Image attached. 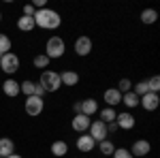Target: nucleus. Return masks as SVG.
Listing matches in <instances>:
<instances>
[{
    "instance_id": "1",
    "label": "nucleus",
    "mask_w": 160,
    "mask_h": 158,
    "mask_svg": "<svg viewBox=\"0 0 160 158\" xmlns=\"http://www.w3.org/2000/svg\"><path fill=\"white\" fill-rule=\"evenodd\" d=\"M62 24V17L58 11H53V9H38L34 13V26L37 28H43V30H56V28H60Z\"/></svg>"
},
{
    "instance_id": "2",
    "label": "nucleus",
    "mask_w": 160,
    "mask_h": 158,
    "mask_svg": "<svg viewBox=\"0 0 160 158\" xmlns=\"http://www.w3.org/2000/svg\"><path fill=\"white\" fill-rule=\"evenodd\" d=\"M64 51H66V43L62 41V37H56V34H53V37L47 38V43H45V56H47L49 60L62 58Z\"/></svg>"
},
{
    "instance_id": "3",
    "label": "nucleus",
    "mask_w": 160,
    "mask_h": 158,
    "mask_svg": "<svg viewBox=\"0 0 160 158\" xmlns=\"http://www.w3.org/2000/svg\"><path fill=\"white\" fill-rule=\"evenodd\" d=\"M38 85L45 90V94L47 92H58L60 90V73H56V71H43L41 73V79H38Z\"/></svg>"
},
{
    "instance_id": "4",
    "label": "nucleus",
    "mask_w": 160,
    "mask_h": 158,
    "mask_svg": "<svg viewBox=\"0 0 160 158\" xmlns=\"http://www.w3.org/2000/svg\"><path fill=\"white\" fill-rule=\"evenodd\" d=\"M0 69H2V73H7V75H15L19 71V58H17L13 51L4 54V56L0 58Z\"/></svg>"
},
{
    "instance_id": "5",
    "label": "nucleus",
    "mask_w": 160,
    "mask_h": 158,
    "mask_svg": "<svg viewBox=\"0 0 160 158\" xmlns=\"http://www.w3.org/2000/svg\"><path fill=\"white\" fill-rule=\"evenodd\" d=\"M24 109L28 115H32V118H37L43 113L45 109V98H38V96H26V103H24Z\"/></svg>"
},
{
    "instance_id": "6",
    "label": "nucleus",
    "mask_w": 160,
    "mask_h": 158,
    "mask_svg": "<svg viewBox=\"0 0 160 158\" xmlns=\"http://www.w3.org/2000/svg\"><path fill=\"white\" fill-rule=\"evenodd\" d=\"M88 130H90V137H92V139H94V141H102V139H107V124H105V122H100V120H96V122H92V124H90V128H88Z\"/></svg>"
},
{
    "instance_id": "7",
    "label": "nucleus",
    "mask_w": 160,
    "mask_h": 158,
    "mask_svg": "<svg viewBox=\"0 0 160 158\" xmlns=\"http://www.w3.org/2000/svg\"><path fill=\"white\" fill-rule=\"evenodd\" d=\"M90 124H92V120H90L88 115H83V113H75V118L71 120V128H73L75 133L83 135V133H88Z\"/></svg>"
},
{
    "instance_id": "8",
    "label": "nucleus",
    "mask_w": 160,
    "mask_h": 158,
    "mask_svg": "<svg viewBox=\"0 0 160 158\" xmlns=\"http://www.w3.org/2000/svg\"><path fill=\"white\" fill-rule=\"evenodd\" d=\"M115 124H118V128H122V130H132L135 124H137V118L130 111H122V113H118Z\"/></svg>"
},
{
    "instance_id": "9",
    "label": "nucleus",
    "mask_w": 160,
    "mask_h": 158,
    "mask_svg": "<svg viewBox=\"0 0 160 158\" xmlns=\"http://www.w3.org/2000/svg\"><path fill=\"white\" fill-rule=\"evenodd\" d=\"M139 105H141L145 111H156V109H158V105H160V96H158V94H154V92H148V94L139 96Z\"/></svg>"
},
{
    "instance_id": "10",
    "label": "nucleus",
    "mask_w": 160,
    "mask_h": 158,
    "mask_svg": "<svg viewBox=\"0 0 160 158\" xmlns=\"http://www.w3.org/2000/svg\"><path fill=\"white\" fill-rule=\"evenodd\" d=\"M149 150H152V145H149L148 139H137L128 152L132 154V158H135V156L137 158H143V156H148V154H149Z\"/></svg>"
},
{
    "instance_id": "11",
    "label": "nucleus",
    "mask_w": 160,
    "mask_h": 158,
    "mask_svg": "<svg viewBox=\"0 0 160 158\" xmlns=\"http://www.w3.org/2000/svg\"><path fill=\"white\" fill-rule=\"evenodd\" d=\"M94 147H96V141H94L88 133H83V135H79V137H77V150H79V152L90 154Z\"/></svg>"
},
{
    "instance_id": "12",
    "label": "nucleus",
    "mask_w": 160,
    "mask_h": 158,
    "mask_svg": "<svg viewBox=\"0 0 160 158\" xmlns=\"http://www.w3.org/2000/svg\"><path fill=\"white\" fill-rule=\"evenodd\" d=\"M90 51H92V38L90 37H79L75 41V54H77V56L86 58Z\"/></svg>"
},
{
    "instance_id": "13",
    "label": "nucleus",
    "mask_w": 160,
    "mask_h": 158,
    "mask_svg": "<svg viewBox=\"0 0 160 158\" xmlns=\"http://www.w3.org/2000/svg\"><path fill=\"white\" fill-rule=\"evenodd\" d=\"M105 103H107V107H113L115 109V105H122V92L118 90V88H109V90H105Z\"/></svg>"
},
{
    "instance_id": "14",
    "label": "nucleus",
    "mask_w": 160,
    "mask_h": 158,
    "mask_svg": "<svg viewBox=\"0 0 160 158\" xmlns=\"http://www.w3.org/2000/svg\"><path fill=\"white\" fill-rule=\"evenodd\" d=\"M2 92H4V96L15 98L17 94H22V92H19V81H15L13 77L4 79V84H2Z\"/></svg>"
},
{
    "instance_id": "15",
    "label": "nucleus",
    "mask_w": 160,
    "mask_h": 158,
    "mask_svg": "<svg viewBox=\"0 0 160 158\" xmlns=\"http://www.w3.org/2000/svg\"><path fill=\"white\" fill-rule=\"evenodd\" d=\"M96 111H98V103H96L94 98H86V100H81V111H79V113H83V115H88V118H92Z\"/></svg>"
},
{
    "instance_id": "16",
    "label": "nucleus",
    "mask_w": 160,
    "mask_h": 158,
    "mask_svg": "<svg viewBox=\"0 0 160 158\" xmlns=\"http://www.w3.org/2000/svg\"><path fill=\"white\" fill-rule=\"evenodd\" d=\"M11 154H15V143L9 137H0V156L7 158V156H11Z\"/></svg>"
},
{
    "instance_id": "17",
    "label": "nucleus",
    "mask_w": 160,
    "mask_h": 158,
    "mask_svg": "<svg viewBox=\"0 0 160 158\" xmlns=\"http://www.w3.org/2000/svg\"><path fill=\"white\" fill-rule=\"evenodd\" d=\"M60 81H62V85H77L79 84V73H75V71H62Z\"/></svg>"
},
{
    "instance_id": "18",
    "label": "nucleus",
    "mask_w": 160,
    "mask_h": 158,
    "mask_svg": "<svg viewBox=\"0 0 160 158\" xmlns=\"http://www.w3.org/2000/svg\"><path fill=\"white\" fill-rule=\"evenodd\" d=\"M51 154H53V156L56 158H62V156H66V154H68V143H66V141H53V143H51Z\"/></svg>"
},
{
    "instance_id": "19",
    "label": "nucleus",
    "mask_w": 160,
    "mask_h": 158,
    "mask_svg": "<svg viewBox=\"0 0 160 158\" xmlns=\"http://www.w3.org/2000/svg\"><path fill=\"white\" fill-rule=\"evenodd\" d=\"M17 28L22 30V32H32L37 26H34V17H26V15H22L19 19H17Z\"/></svg>"
},
{
    "instance_id": "20",
    "label": "nucleus",
    "mask_w": 160,
    "mask_h": 158,
    "mask_svg": "<svg viewBox=\"0 0 160 158\" xmlns=\"http://www.w3.org/2000/svg\"><path fill=\"white\" fill-rule=\"evenodd\" d=\"M100 122H105V124H111V122H115L118 118V111L113 109V107H105V109H100Z\"/></svg>"
},
{
    "instance_id": "21",
    "label": "nucleus",
    "mask_w": 160,
    "mask_h": 158,
    "mask_svg": "<svg viewBox=\"0 0 160 158\" xmlns=\"http://www.w3.org/2000/svg\"><path fill=\"white\" fill-rule=\"evenodd\" d=\"M122 105H126L128 109H135V107H139V96L135 92H126V94H122Z\"/></svg>"
},
{
    "instance_id": "22",
    "label": "nucleus",
    "mask_w": 160,
    "mask_h": 158,
    "mask_svg": "<svg viewBox=\"0 0 160 158\" xmlns=\"http://www.w3.org/2000/svg\"><path fill=\"white\" fill-rule=\"evenodd\" d=\"M156 19H158V11L156 9H145V11H141V22L143 24H156Z\"/></svg>"
},
{
    "instance_id": "23",
    "label": "nucleus",
    "mask_w": 160,
    "mask_h": 158,
    "mask_svg": "<svg viewBox=\"0 0 160 158\" xmlns=\"http://www.w3.org/2000/svg\"><path fill=\"white\" fill-rule=\"evenodd\" d=\"M19 92L26 94V96H34V92H37V84L34 81H30V79H26L19 84Z\"/></svg>"
},
{
    "instance_id": "24",
    "label": "nucleus",
    "mask_w": 160,
    "mask_h": 158,
    "mask_svg": "<svg viewBox=\"0 0 160 158\" xmlns=\"http://www.w3.org/2000/svg\"><path fill=\"white\" fill-rule=\"evenodd\" d=\"M98 150L102 156H111L113 152H115V145H113V141H109V139H102L98 143Z\"/></svg>"
},
{
    "instance_id": "25",
    "label": "nucleus",
    "mask_w": 160,
    "mask_h": 158,
    "mask_svg": "<svg viewBox=\"0 0 160 158\" xmlns=\"http://www.w3.org/2000/svg\"><path fill=\"white\" fill-rule=\"evenodd\" d=\"M34 66H37V69H43V71H45V69H47V66H49V58H47V56H45V54H38V56H34Z\"/></svg>"
},
{
    "instance_id": "26",
    "label": "nucleus",
    "mask_w": 160,
    "mask_h": 158,
    "mask_svg": "<svg viewBox=\"0 0 160 158\" xmlns=\"http://www.w3.org/2000/svg\"><path fill=\"white\" fill-rule=\"evenodd\" d=\"M9 51H11V38L9 34L0 32V54H9Z\"/></svg>"
},
{
    "instance_id": "27",
    "label": "nucleus",
    "mask_w": 160,
    "mask_h": 158,
    "mask_svg": "<svg viewBox=\"0 0 160 158\" xmlns=\"http://www.w3.org/2000/svg\"><path fill=\"white\" fill-rule=\"evenodd\" d=\"M132 92H135L137 96H143V94H148V92H149L148 81H139V84H132Z\"/></svg>"
},
{
    "instance_id": "28",
    "label": "nucleus",
    "mask_w": 160,
    "mask_h": 158,
    "mask_svg": "<svg viewBox=\"0 0 160 158\" xmlns=\"http://www.w3.org/2000/svg\"><path fill=\"white\" fill-rule=\"evenodd\" d=\"M118 90L122 92V94H126V92H132V81L130 79H120V84H118Z\"/></svg>"
},
{
    "instance_id": "29",
    "label": "nucleus",
    "mask_w": 160,
    "mask_h": 158,
    "mask_svg": "<svg viewBox=\"0 0 160 158\" xmlns=\"http://www.w3.org/2000/svg\"><path fill=\"white\" fill-rule=\"evenodd\" d=\"M148 88H149V92L158 94V90H160V77H158V75H154V77L148 81Z\"/></svg>"
},
{
    "instance_id": "30",
    "label": "nucleus",
    "mask_w": 160,
    "mask_h": 158,
    "mask_svg": "<svg viewBox=\"0 0 160 158\" xmlns=\"http://www.w3.org/2000/svg\"><path fill=\"white\" fill-rule=\"evenodd\" d=\"M113 158H132V154L126 150V147H115V152L111 154Z\"/></svg>"
},
{
    "instance_id": "31",
    "label": "nucleus",
    "mask_w": 160,
    "mask_h": 158,
    "mask_svg": "<svg viewBox=\"0 0 160 158\" xmlns=\"http://www.w3.org/2000/svg\"><path fill=\"white\" fill-rule=\"evenodd\" d=\"M22 11H24V15H26V17H34L37 9H34L32 4H24V9H22Z\"/></svg>"
},
{
    "instance_id": "32",
    "label": "nucleus",
    "mask_w": 160,
    "mask_h": 158,
    "mask_svg": "<svg viewBox=\"0 0 160 158\" xmlns=\"http://www.w3.org/2000/svg\"><path fill=\"white\" fill-rule=\"evenodd\" d=\"M115 130H118V124H115V122L107 124V133H113V135H115Z\"/></svg>"
},
{
    "instance_id": "33",
    "label": "nucleus",
    "mask_w": 160,
    "mask_h": 158,
    "mask_svg": "<svg viewBox=\"0 0 160 158\" xmlns=\"http://www.w3.org/2000/svg\"><path fill=\"white\" fill-rule=\"evenodd\" d=\"M73 111H75V113H79V111H81V100H77V103L73 105Z\"/></svg>"
},
{
    "instance_id": "34",
    "label": "nucleus",
    "mask_w": 160,
    "mask_h": 158,
    "mask_svg": "<svg viewBox=\"0 0 160 158\" xmlns=\"http://www.w3.org/2000/svg\"><path fill=\"white\" fill-rule=\"evenodd\" d=\"M7 158H22L19 154H11V156H7Z\"/></svg>"
},
{
    "instance_id": "35",
    "label": "nucleus",
    "mask_w": 160,
    "mask_h": 158,
    "mask_svg": "<svg viewBox=\"0 0 160 158\" xmlns=\"http://www.w3.org/2000/svg\"><path fill=\"white\" fill-rule=\"evenodd\" d=\"M0 22H2V11H0Z\"/></svg>"
},
{
    "instance_id": "36",
    "label": "nucleus",
    "mask_w": 160,
    "mask_h": 158,
    "mask_svg": "<svg viewBox=\"0 0 160 158\" xmlns=\"http://www.w3.org/2000/svg\"><path fill=\"white\" fill-rule=\"evenodd\" d=\"M0 158H2V156H0Z\"/></svg>"
}]
</instances>
